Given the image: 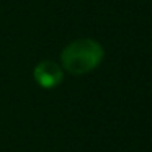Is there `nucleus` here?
<instances>
[{"instance_id": "1", "label": "nucleus", "mask_w": 152, "mask_h": 152, "mask_svg": "<svg viewBox=\"0 0 152 152\" xmlns=\"http://www.w3.org/2000/svg\"><path fill=\"white\" fill-rule=\"evenodd\" d=\"M103 59V48L93 39H77L64 48L61 61L66 70L74 75H82L96 69Z\"/></svg>"}, {"instance_id": "2", "label": "nucleus", "mask_w": 152, "mask_h": 152, "mask_svg": "<svg viewBox=\"0 0 152 152\" xmlns=\"http://www.w3.org/2000/svg\"><path fill=\"white\" fill-rule=\"evenodd\" d=\"M64 79L62 69L53 61H43L34 67V80L43 88H54Z\"/></svg>"}]
</instances>
